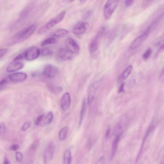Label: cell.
<instances>
[{
	"instance_id": "1",
	"label": "cell",
	"mask_w": 164,
	"mask_h": 164,
	"mask_svg": "<svg viewBox=\"0 0 164 164\" xmlns=\"http://www.w3.org/2000/svg\"><path fill=\"white\" fill-rule=\"evenodd\" d=\"M36 28V25L33 24L19 32L15 37L14 42L15 43L21 42L28 39L34 33Z\"/></svg>"
},
{
	"instance_id": "2",
	"label": "cell",
	"mask_w": 164,
	"mask_h": 164,
	"mask_svg": "<svg viewBox=\"0 0 164 164\" xmlns=\"http://www.w3.org/2000/svg\"><path fill=\"white\" fill-rule=\"evenodd\" d=\"M120 0H108L103 8V15L106 20L111 18L114 12L118 7Z\"/></svg>"
},
{
	"instance_id": "3",
	"label": "cell",
	"mask_w": 164,
	"mask_h": 164,
	"mask_svg": "<svg viewBox=\"0 0 164 164\" xmlns=\"http://www.w3.org/2000/svg\"><path fill=\"white\" fill-rule=\"evenodd\" d=\"M65 14V11H62L59 13L55 18L46 23V25L42 26L39 29V34H43V33L49 31V30L52 28L53 27L58 24L64 18Z\"/></svg>"
},
{
	"instance_id": "4",
	"label": "cell",
	"mask_w": 164,
	"mask_h": 164,
	"mask_svg": "<svg viewBox=\"0 0 164 164\" xmlns=\"http://www.w3.org/2000/svg\"><path fill=\"white\" fill-rule=\"evenodd\" d=\"M106 28L105 27H102L99 30L94 38L92 40L89 46V50L90 53H94L98 51L99 40L104 34Z\"/></svg>"
},
{
	"instance_id": "5",
	"label": "cell",
	"mask_w": 164,
	"mask_h": 164,
	"mask_svg": "<svg viewBox=\"0 0 164 164\" xmlns=\"http://www.w3.org/2000/svg\"><path fill=\"white\" fill-rule=\"evenodd\" d=\"M59 69L57 67L51 64H48L45 66L42 74L46 77L53 79L58 74Z\"/></svg>"
},
{
	"instance_id": "6",
	"label": "cell",
	"mask_w": 164,
	"mask_h": 164,
	"mask_svg": "<svg viewBox=\"0 0 164 164\" xmlns=\"http://www.w3.org/2000/svg\"><path fill=\"white\" fill-rule=\"evenodd\" d=\"M41 54L39 49L35 47L29 48L25 53V58L31 61L38 58Z\"/></svg>"
},
{
	"instance_id": "7",
	"label": "cell",
	"mask_w": 164,
	"mask_h": 164,
	"mask_svg": "<svg viewBox=\"0 0 164 164\" xmlns=\"http://www.w3.org/2000/svg\"><path fill=\"white\" fill-rule=\"evenodd\" d=\"M66 49L73 53H78L80 51L79 46L75 40L71 38L66 39L65 41Z\"/></svg>"
},
{
	"instance_id": "8",
	"label": "cell",
	"mask_w": 164,
	"mask_h": 164,
	"mask_svg": "<svg viewBox=\"0 0 164 164\" xmlns=\"http://www.w3.org/2000/svg\"><path fill=\"white\" fill-rule=\"evenodd\" d=\"M101 80L97 81L90 87L88 90V102L89 105L91 104L94 99L97 90L101 84Z\"/></svg>"
},
{
	"instance_id": "9",
	"label": "cell",
	"mask_w": 164,
	"mask_h": 164,
	"mask_svg": "<svg viewBox=\"0 0 164 164\" xmlns=\"http://www.w3.org/2000/svg\"><path fill=\"white\" fill-rule=\"evenodd\" d=\"M89 23L87 22H81L77 24L73 30V34L76 35H82L87 30Z\"/></svg>"
},
{
	"instance_id": "10",
	"label": "cell",
	"mask_w": 164,
	"mask_h": 164,
	"mask_svg": "<svg viewBox=\"0 0 164 164\" xmlns=\"http://www.w3.org/2000/svg\"><path fill=\"white\" fill-rule=\"evenodd\" d=\"M149 35L148 33L145 31L132 42L130 46V49H135L139 48L148 38Z\"/></svg>"
},
{
	"instance_id": "11",
	"label": "cell",
	"mask_w": 164,
	"mask_h": 164,
	"mask_svg": "<svg viewBox=\"0 0 164 164\" xmlns=\"http://www.w3.org/2000/svg\"><path fill=\"white\" fill-rule=\"evenodd\" d=\"M54 151V146L52 142H50L47 146L43 156L45 163H46L51 161L52 158Z\"/></svg>"
},
{
	"instance_id": "12",
	"label": "cell",
	"mask_w": 164,
	"mask_h": 164,
	"mask_svg": "<svg viewBox=\"0 0 164 164\" xmlns=\"http://www.w3.org/2000/svg\"><path fill=\"white\" fill-rule=\"evenodd\" d=\"M27 78V75L26 73L23 72H18L12 73L9 76L10 79L12 82H15L24 81Z\"/></svg>"
},
{
	"instance_id": "13",
	"label": "cell",
	"mask_w": 164,
	"mask_h": 164,
	"mask_svg": "<svg viewBox=\"0 0 164 164\" xmlns=\"http://www.w3.org/2000/svg\"><path fill=\"white\" fill-rule=\"evenodd\" d=\"M24 66L23 63L19 61H14L10 63L6 68V71L9 72H13L22 69Z\"/></svg>"
},
{
	"instance_id": "14",
	"label": "cell",
	"mask_w": 164,
	"mask_h": 164,
	"mask_svg": "<svg viewBox=\"0 0 164 164\" xmlns=\"http://www.w3.org/2000/svg\"><path fill=\"white\" fill-rule=\"evenodd\" d=\"M71 103V98L68 93H66L63 96L61 100V106L63 111L67 110Z\"/></svg>"
},
{
	"instance_id": "15",
	"label": "cell",
	"mask_w": 164,
	"mask_h": 164,
	"mask_svg": "<svg viewBox=\"0 0 164 164\" xmlns=\"http://www.w3.org/2000/svg\"><path fill=\"white\" fill-rule=\"evenodd\" d=\"M58 55L60 59L64 61L71 60L73 58V53L66 49H60Z\"/></svg>"
},
{
	"instance_id": "16",
	"label": "cell",
	"mask_w": 164,
	"mask_h": 164,
	"mask_svg": "<svg viewBox=\"0 0 164 164\" xmlns=\"http://www.w3.org/2000/svg\"><path fill=\"white\" fill-rule=\"evenodd\" d=\"M132 65H129L127 66L124 71L119 76L118 81V82H121L128 78L132 71Z\"/></svg>"
},
{
	"instance_id": "17",
	"label": "cell",
	"mask_w": 164,
	"mask_h": 164,
	"mask_svg": "<svg viewBox=\"0 0 164 164\" xmlns=\"http://www.w3.org/2000/svg\"><path fill=\"white\" fill-rule=\"evenodd\" d=\"M122 135H119L118 136H116V138L113 141L112 146V149H111V156H110V160H112L113 158L114 157L115 155L117 149L118 148V145L119 140L120 139V137H121Z\"/></svg>"
},
{
	"instance_id": "18",
	"label": "cell",
	"mask_w": 164,
	"mask_h": 164,
	"mask_svg": "<svg viewBox=\"0 0 164 164\" xmlns=\"http://www.w3.org/2000/svg\"><path fill=\"white\" fill-rule=\"evenodd\" d=\"M86 111V103L85 99L83 100V102L81 113H80V121L79 123V126L82 125L84 119Z\"/></svg>"
},
{
	"instance_id": "19",
	"label": "cell",
	"mask_w": 164,
	"mask_h": 164,
	"mask_svg": "<svg viewBox=\"0 0 164 164\" xmlns=\"http://www.w3.org/2000/svg\"><path fill=\"white\" fill-rule=\"evenodd\" d=\"M152 127L151 126H150L149 127V128H148V130H147V132L146 133V134L144 136V138H143V141H142V145H141V148H140V150H139V153H138V155L137 156V159H136V161H138V160L139 159V157L140 156V155H141V153H142V150H143V146H144V145L145 142V141H146V139L147 138V137H148V136H149V134L150 133V132L151 131V130H152Z\"/></svg>"
},
{
	"instance_id": "20",
	"label": "cell",
	"mask_w": 164,
	"mask_h": 164,
	"mask_svg": "<svg viewBox=\"0 0 164 164\" xmlns=\"http://www.w3.org/2000/svg\"><path fill=\"white\" fill-rule=\"evenodd\" d=\"M68 33V32L67 30L60 29L53 33L52 36L53 37H61L67 35Z\"/></svg>"
},
{
	"instance_id": "21",
	"label": "cell",
	"mask_w": 164,
	"mask_h": 164,
	"mask_svg": "<svg viewBox=\"0 0 164 164\" xmlns=\"http://www.w3.org/2000/svg\"><path fill=\"white\" fill-rule=\"evenodd\" d=\"M32 7V5L30 4L23 9L20 13V18H24L27 16L31 11Z\"/></svg>"
},
{
	"instance_id": "22",
	"label": "cell",
	"mask_w": 164,
	"mask_h": 164,
	"mask_svg": "<svg viewBox=\"0 0 164 164\" xmlns=\"http://www.w3.org/2000/svg\"><path fill=\"white\" fill-rule=\"evenodd\" d=\"M71 161V153L69 150H66L63 155V164H70Z\"/></svg>"
},
{
	"instance_id": "23",
	"label": "cell",
	"mask_w": 164,
	"mask_h": 164,
	"mask_svg": "<svg viewBox=\"0 0 164 164\" xmlns=\"http://www.w3.org/2000/svg\"><path fill=\"white\" fill-rule=\"evenodd\" d=\"M69 128L68 126L63 127L60 131L59 134V138L60 140H64L66 138L68 132Z\"/></svg>"
},
{
	"instance_id": "24",
	"label": "cell",
	"mask_w": 164,
	"mask_h": 164,
	"mask_svg": "<svg viewBox=\"0 0 164 164\" xmlns=\"http://www.w3.org/2000/svg\"><path fill=\"white\" fill-rule=\"evenodd\" d=\"M123 123L122 122H120L115 127L114 132V134L116 136L122 135L123 126L124 125Z\"/></svg>"
},
{
	"instance_id": "25",
	"label": "cell",
	"mask_w": 164,
	"mask_h": 164,
	"mask_svg": "<svg viewBox=\"0 0 164 164\" xmlns=\"http://www.w3.org/2000/svg\"><path fill=\"white\" fill-rule=\"evenodd\" d=\"M47 87L50 91L55 94L61 92L62 91V88L59 86L55 87L53 85L49 84Z\"/></svg>"
},
{
	"instance_id": "26",
	"label": "cell",
	"mask_w": 164,
	"mask_h": 164,
	"mask_svg": "<svg viewBox=\"0 0 164 164\" xmlns=\"http://www.w3.org/2000/svg\"><path fill=\"white\" fill-rule=\"evenodd\" d=\"M57 42L56 39L53 37H50L47 38L43 41L41 43L42 46H44L45 45L54 44Z\"/></svg>"
},
{
	"instance_id": "27",
	"label": "cell",
	"mask_w": 164,
	"mask_h": 164,
	"mask_svg": "<svg viewBox=\"0 0 164 164\" xmlns=\"http://www.w3.org/2000/svg\"><path fill=\"white\" fill-rule=\"evenodd\" d=\"M152 53V50L150 49H147L142 55V58L144 60H148L151 56Z\"/></svg>"
},
{
	"instance_id": "28",
	"label": "cell",
	"mask_w": 164,
	"mask_h": 164,
	"mask_svg": "<svg viewBox=\"0 0 164 164\" xmlns=\"http://www.w3.org/2000/svg\"><path fill=\"white\" fill-rule=\"evenodd\" d=\"M53 118V113L52 112H50L46 116L44 120V124L47 125L51 123L52 121Z\"/></svg>"
},
{
	"instance_id": "29",
	"label": "cell",
	"mask_w": 164,
	"mask_h": 164,
	"mask_svg": "<svg viewBox=\"0 0 164 164\" xmlns=\"http://www.w3.org/2000/svg\"><path fill=\"white\" fill-rule=\"evenodd\" d=\"M41 53L42 56H48L52 55L53 52L51 50L46 48L42 49Z\"/></svg>"
},
{
	"instance_id": "30",
	"label": "cell",
	"mask_w": 164,
	"mask_h": 164,
	"mask_svg": "<svg viewBox=\"0 0 164 164\" xmlns=\"http://www.w3.org/2000/svg\"><path fill=\"white\" fill-rule=\"evenodd\" d=\"M154 1V0H143L142 2V7L145 8L149 6Z\"/></svg>"
},
{
	"instance_id": "31",
	"label": "cell",
	"mask_w": 164,
	"mask_h": 164,
	"mask_svg": "<svg viewBox=\"0 0 164 164\" xmlns=\"http://www.w3.org/2000/svg\"><path fill=\"white\" fill-rule=\"evenodd\" d=\"M32 125V123L30 122H26L22 127V130L23 131H26L30 128Z\"/></svg>"
},
{
	"instance_id": "32",
	"label": "cell",
	"mask_w": 164,
	"mask_h": 164,
	"mask_svg": "<svg viewBox=\"0 0 164 164\" xmlns=\"http://www.w3.org/2000/svg\"><path fill=\"white\" fill-rule=\"evenodd\" d=\"M15 157L17 161L20 162L22 161L23 158V155L22 153L19 152H17Z\"/></svg>"
},
{
	"instance_id": "33",
	"label": "cell",
	"mask_w": 164,
	"mask_h": 164,
	"mask_svg": "<svg viewBox=\"0 0 164 164\" xmlns=\"http://www.w3.org/2000/svg\"><path fill=\"white\" fill-rule=\"evenodd\" d=\"M44 115H42L38 117L36 120L35 124L36 125L38 126L41 124V122L44 117Z\"/></svg>"
},
{
	"instance_id": "34",
	"label": "cell",
	"mask_w": 164,
	"mask_h": 164,
	"mask_svg": "<svg viewBox=\"0 0 164 164\" xmlns=\"http://www.w3.org/2000/svg\"><path fill=\"white\" fill-rule=\"evenodd\" d=\"M135 0H125V4L127 7L132 6L134 3Z\"/></svg>"
},
{
	"instance_id": "35",
	"label": "cell",
	"mask_w": 164,
	"mask_h": 164,
	"mask_svg": "<svg viewBox=\"0 0 164 164\" xmlns=\"http://www.w3.org/2000/svg\"><path fill=\"white\" fill-rule=\"evenodd\" d=\"M92 12L91 11H87L83 16L82 18L83 20H87L88 19L91 15Z\"/></svg>"
},
{
	"instance_id": "36",
	"label": "cell",
	"mask_w": 164,
	"mask_h": 164,
	"mask_svg": "<svg viewBox=\"0 0 164 164\" xmlns=\"http://www.w3.org/2000/svg\"><path fill=\"white\" fill-rule=\"evenodd\" d=\"M39 145V141L38 140H36L32 144L31 147V149L33 150H35L37 148Z\"/></svg>"
},
{
	"instance_id": "37",
	"label": "cell",
	"mask_w": 164,
	"mask_h": 164,
	"mask_svg": "<svg viewBox=\"0 0 164 164\" xmlns=\"http://www.w3.org/2000/svg\"><path fill=\"white\" fill-rule=\"evenodd\" d=\"M23 58H25V53H22L15 57L14 59V61H19Z\"/></svg>"
},
{
	"instance_id": "38",
	"label": "cell",
	"mask_w": 164,
	"mask_h": 164,
	"mask_svg": "<svg viewBox=\"0 0 164 164\" xmlns=\"http://www.w3.org/2000/svg\"><path fill=\"white\" fill-rule=\"evenodd\" d=\"M6 127L4 123H1L0 124V134L4 133L6 131Z\"/></svg>"
},
{
	"instance_id": "39",
	"label": "cell",
	"mask_w": 164,
	"mask_h": 164,
	"mask_svg": "<svg viewBox=\"0 0 164 164\" xmlns=\"http://www.w3.org/2000/svg\"><path fill=\"white\" fill-rule=\"evenodd\" d=\"M125 83H123L120 86L118 90V93H122L125 92Z\"/></svg>"
},
{
	"instance_id": "40",
	"label": "cell",
	"mask_w": 164,
	"mask_h": 164,
	"mask_svg": "<svg viewBox=\"0 0 164 164\" xmlns=\"http://www.w3.org/2000/svg\"><path fill=\"white\" fill-rule=\"evenodd\" d=\"M8 51V49H0V58H2V57L5 55Z\"/></svg>"
},
{
	"instance_id": "41",
	"label": "cell",
	"mask_w": 164,
	"mask_h": 164,
	"mask_svg": "<svg viewBox=\"0 0 164 164\" xmlns=\"http://www.w3.org/2000/svg\"><path fill=\"white\" fill-rule=\"evenodd\" d=\"M19 148V146L18 144L13 145L10 147V149L14 151L17 150Z\"/></svg>"
},
{
	"instance_id": "42",
	"label": "cell",
	"mask_w": 164,
	"mask_h": 164,
	"mask_svg": "<svg viewBox=\"0 0 164 164\" xmlns=\"http://www.w3.org/2000/svg\"><path fill=\"white\" fill-rule=\"evenodd\" d=\"M7 80L6 79H3L0 81V86L4 87L7 83Z\"/></svg>"
},
{
	"instance_id": "43",
	"label": "cell",
	"mask_w": 164,
	"mask_h": 164,
	"mask_svg": "<svg viewBox=\"0 0 164 164\" xmlns=\"http://www.w3.org/2000/svg\"><path fill=\"white\" fill-rule=\"evenodd\" d=\"M105 158L104 156H102L99 159V160L96 163L98 164H102L103 163L105 162Z\"/></svg>"
},
{
	"instance_id": "44",
	"label": "cell",
	"mask_w": 164,
	"mask_h": 164,
	"mask_svg": "<svg viewBox=\"0 0 164 164\" xmlns=\"http://www.w3.org/2000/svg\"><path fill=\"white\" fill-rule=\"evenodd\" d=\"M110 133V130L109 128L107 130L106 134V139H108L109 138Z\"/></svg>"
},
{
	"instance_id": "45",
	"label": "cell",
	"mask_w": 164,
	"mask_h": 164,
	"mask_svg": "<svg viewBox=\"0 0 164 164\" xmlns=\"http://www.w3.org/2000/svg\"><path fill=\"white\" fill-rule=\"evenodd\" d=\"M10 163L9 160L6 157L4 159V164H8Z\"/></svg>"
},
{
	"instance_id": "46",
	"label": "cell",
	"mask_w": 164,
	"mask_h": 164,
	"mask_svg": "<svg viewBox=\"0 0 164 164\" xmlns=\"http://www.w3.org/2000/svg\"><path fill=\"white\" fill-rule=\"evenodd\" d=\"M88 1V0H80V2L82 4H83V3H85Z\"/></svg>"
},
{
	"instance_id": "47",
	"label": "cell",
	"mask_w": 164,
	"mask_h": 164,
	"mask_svg": "<svg viewBox=\"0 0 164 164\" xmlns=\"http://www.w3.org/2000/svg\"><path fill=\"white\" fill-rule=\"evenodd\" d=\"M163 74H164V69L163 68V70L160 73V77H161L163 76Z\"/></svg>"
},
{
	"instance_id": "48",
	"label": "cell",
	"mask_w": 164,
	"mask_h": 164,
	"mask_svg": "<svg viewBox=\"0 0 164 164\" xmlns=\"http://www.w3.org/2000/svg\"><path fill=\"white\" fill-rule=\"evenodd\" d=\"M74 1V0H66V1L68 3L72 2Z\"/></svg>"
}]
</instances>
